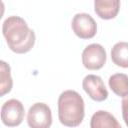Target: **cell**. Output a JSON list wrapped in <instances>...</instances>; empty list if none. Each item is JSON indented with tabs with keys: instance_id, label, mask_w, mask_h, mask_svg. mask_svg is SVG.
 Returning <instances> with one entry per match:
<instances>
[{
	"instance_id": "cell-1",
	"label": "cell",
	"mask_w": 128,
	"mask_h": 128,
	"mask_svg": "<svg viewBox=\"0 0 128 128\" xmlns=\"http://www.w3.org/2000/svg\"><path fill=\"white\" fill-rule=\"evenodd\" d=\"M2 33L8 47L17 54L29 52L35 44V33L19 16L8 17L2 25Z\"/></svg>"
},
{
	"instance_id": "cell-2",
	"label": "cell",
	"mask_w": 128,
	"mask_h": 128,
	"mask_svg": "<svg viewBox=\"0 0 128 128\" xmlns=\"http://www.w3.org/2000/svg\"><path fill=\"white\" fill-rule=\"evenodd\" d=\"M84 115V100L78 92L66 90L60 94L58 98V117L63 125L76 127L81 124Z\"/></svg>"
},
{
	"instance_id": "cell-3",
	"label": "cell",
	"mask_w": 128,
	"mask_h": 128,
	"mask_svg": "<svg viewBox=\"0 0 128 128\" xmlns=\"http://www.w3.org/2000/svg\"><path fill=\"white\" fill-rule=\"evenodd\" d=\"M27 123L31 128H48L52 124V113L49 106L38 102L33 104L27 114Z\"/></svg>"
},
{
	"instance_id": "cell-4",
	"label": "cell",
	"mask_w": 128,
	"mask_h": 128,
	"mask_svg": "<svg viewBox=\"0 0 128 128\" xmlns=\"http://www.w3.org/2000/svg\"><path fill=\"white\" fill-rule=\"evenodd\" d=\"M24 112V106L19 100L10 99L1 107V120L6 126H18L23 121Z\"/></svg>"
},
{
	"instance_id": "cell-5",
	"label": "cell",
	"mask_w": 128,
	"mask_h": 128,
	"mask_svg": "<svg viewBox=\"0 0 128 128\" xmlns=\"http://www.w3.org/2000/svg\"><path fill=\"white\" fill-rule=\"evenodd\" d=\"M82 63L89 70H99L106 63V51L102 45L93 43L82 52Z\"/></svg>"
},
{
	"instance_id": "cell-6",
	"label": "cell",
	"mask_w": 128,
	"mask_h": 128,
	"mask_svg": "<svg viewBox=\"0 0 128 128\" xmlns=\"http://www.w3.org/2000/svg\"><path fill=\"white\" fill-rule=\"evenodd\" d=\"M72 30L81 39H91L96 35L97 25L95 20L87 13H78L72 19Z\"/></svg>"
},
{
	"instance_id": "cell-7",
	"label": "cell",
	"mask_w": 128,
	"mask_h": 128,
	"mask_svg": "<svg viewBox=\"0 0 128 128\" xmlns=\"http://www.w3.org/2000/svg\"><path fill=\"white\" fill-rule=\"evenodd\" d=\"M82 87L88 96L94 101L101 102L106 100L108 97V91L104 85V82L98 75L89 74L85 76L82 81Z\"/></svg>"
},
{
	"instance_id": "cell-8",
	"label": "cell",
	"mask_w": 128,
	"mask_h": 128,
	"mask_svg": "<svg viewBox=\"0 0 128 128\" xmlns=\"http://www.w3.org/2000/svg\"><path fill=\"white\" fill-rule=\"evenodd\" d=\"M120 9V0H94L95 13L104 20L113 19Z\"/></svg>"
},
{
	"instance_id": "cell-9",
	"label": "cell",
	"mask_w": 128,
	"mask_h": 128,
	"mask_svg": "<svg viewBox=\"0 0 128 128\" xmlns=\"http://www.w3.org/2000/svg\"><path fill=\"white\" fill-rule=\"evenodd\" d=\"M91 128H121L116 118L107 111L99 110L95 112L91 118Z\"/></svg>"
},
{
	"instance_id": "cell-10",
	"label": "cell",
	"mask_w": 128,
	"mask_h": 128,
	"mask_svg": "<svg viewBox=\"0 0 128 128\" xmlns=\"http://www.w3.org/2000/svg\"><path fill=\"white\" fill-rule=\"evenodd\" d=\"M110 89L118 96L125 97L128 95V75L124 73H116L109 77Z\"/></svg>"
},
{
	"instance_id": "cell-11",
	"label": "cell",
	"mask_w": 128,
	"mask_h": 128,
	"mask_svg": "<svg viewBox=\"0 0 128 128\" xmlns=\"http://www.w3.org/2000/svg\"><path fill=\"white\" fill-rule=\"evenodd\" d=\"M113 63L122 68H128V42H118L111 49Z\"/></svg>"
},
{
	"instance_id": "cell-12",
	"label": "cell",
	"mask_w": 128,
	"mask_h": 128,
	"mask_svg": "<svg viewBox=\"0 0 128 128\" xmlns=\"http://www.w3.org/2000/svg\"><path fill=\"white\" fill-rule=\"evenodd\" d=\"M0 95L4 96L12 89L13 81L10 73V66L5 61H0Z\"/></svg>"
},
{
	"instance_id": "cell-13",
	"label": "cell",
	"mask_w": 128,
	"mask_h": 128,
	"mask_svg": "<svg viewBox=\"0 0 128 128\" xmlns=\"http://www.w3.org/2000/svg\"><path fill=\"white\" fill-rule=\"evenodd\" d=\"M122 116L125 124L128 126V95L123 97L122 99Z\"/></svg>"
}]
</instances>
